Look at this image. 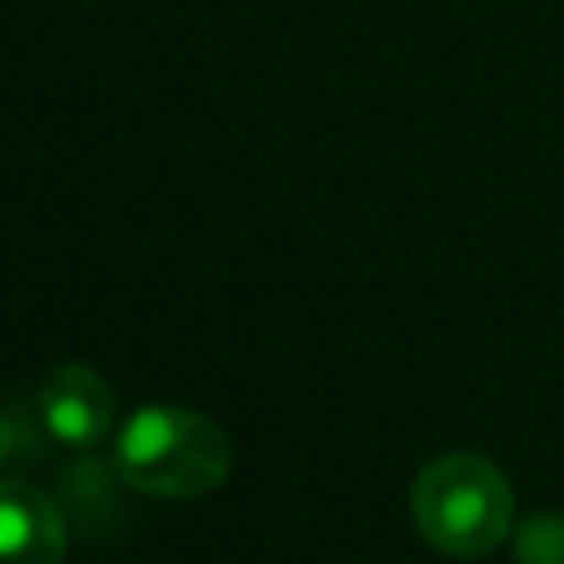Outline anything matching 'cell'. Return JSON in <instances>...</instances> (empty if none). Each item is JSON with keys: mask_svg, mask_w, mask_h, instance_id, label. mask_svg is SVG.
Returning a JSON list of instances; mask_svg holds the SVG:
<instances>
[{"mask_svg": "<svg viewBox=\"0 0 564 564\" xmlns=\"http://www.w3.org/2000/svg\"><path fill=\"white\" fill-rule=\"evenodd\" d=\"M410 516L423 542L454 560H476L502 546L516 520V494L498 463L485 454H441L410 489Z\"/></svg>", "mask_w": 564, "mask_h": 564, "instance_id": "cell-2", "label": "cell"}, {"mask_svg": "<svg viewBox=\"0 0 564 564\" xmlns=\"http://www.w3.org/2000/svg\"><path fill=\"white\" fill-rule=\"evenodd\" d=\"M66 524L53 498L26 480H0V564H62Z\"/></svg>", "mask_w": 564, "mask_h": 564, "instance_id": "cell-4", "label": "cell"}, {"mask_svg": "<svg viewBox=\"0 0 564 564\" xmlns=\"http://www.w3.org/2000/svg\"><path fill=\"white\" fill-rule=\"evenodd\" d=\"M13 445H18V432H13V423L0 414V467L9 463V454H13Z\"/></svg>", "mask_w": 564, "mask_h": 564, "instance_id": "cell-6", "label": "cell"}, {"mask_svg": "<svg viewBox=\"0 0 564 564\" xmlns=\"http://www.w3.org/2000/svg\"><path fill=\"white\" fill-rule=\"evenodd\" d=\"M516 564H564V511H533L516 524L511 538Z\"/></svg>", "mask_w": 564, "mask_h": 564, "instance_id": "cell-5", "label": "cell"}, {"mask_svg": "<svg viewBox=\"0 0 564 564\" xmlns=\"http://www.w3.org/2000/svg\"><path fill=\"white\" fill-rule=\"evenodd\" d=\"M35 414L44 432L66 445V449H93L110 436L115 427V392L110 383L84 366V361H62L53 366L40 388H35Z\"/></svg>", "mask_w": 564, "mask_h": 564, "instance_id": "cell-3", "label": "cell"}, {"mask_svg": "<svg viewBox=\"0 0 564 564\" xmlns=\"http://www.w3.org/2000/svg\"><path fill=\"white\" fill-rule=\"evenodd\" d=\"M234 467L225 427L185 405H141L115 436V471L150 498H203Z\"/></svg>", "mask_w": 564, "mask_h": 564, "instance_id": "cell-1", "label": "cell"}]
</instances>
